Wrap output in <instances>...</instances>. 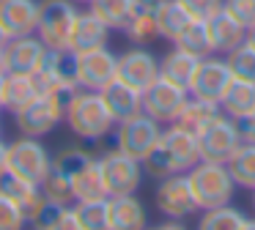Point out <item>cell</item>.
<instances>
[{
    "label": "cell",
    "mask_w": 255,
    "mask_h": 230,
    "mask_svg": "<svg viewBox=\"0 0 255 230\" xmlns=\"http://www.w3.org/2000/svg\"><path fill=\"white\" fill-rule=\"evenodd\" d=\"M198 162H200L198 134L178 123H167V129H162L159 142L143 159V170L151 178H165V175L173 173H189Z\"/></svg>",
    "instance_id": "1"
},
{
    "label": "cell",
    "mask_w": 255,
    "mask_h": 230,
    "mask_svg": "<svg viewBox=\"0 0 255 230\" xmlns=\"http://www.w3.org/2000/svg\"><path fill=\"white\" fill-rule=\"evenodd\" d=\"M69 129L83 140H102L116 129V118L110 115L99 91H74L66 99V118Z\"/></svg>",
    "instance_id": "2"
},
{
    "label": "cell",
    "mask_w": 255,
    "mask_h": 230,
    "mask_svg": "<svg viewBox=\"0 0 255 230\" xmlns=\"http://www.w3.org/2000/svg\"><path fill=\"white\" fill-rule=\"evenodd\" d=\"M187 175H189L192 195H195V200H198L200 211L225 206V203H231L233 195H236V181H233L228 164L203 162V159H200Z\"/></svg>",
    "instance_id": "3"
},
{
    "label": "cell",
    "mask_w": 255,
    "mask_h": 230,
    "mask_svg": "<svg viewBox=\"0 0 255 230\" xmlns=\"http://www.w3.org/2000/svg\"><path fill=\"white\" fill-rule=\"evenodd\" d=\"M30 77H33L39 93H55V96L69 99L74 91H80L77 77H74V52H69V49L47 47L39 69Z\"/></svg>",
    "instance_id": "4"
},
{
    "label": "cell",
    "mask_w": 255,
    "mask_h": 230,
    "mask_svg": "<svg viewBox=\"0 0 255 230\" xmlns=\"http://www.w3.org/2000/svg\"><path fill=\"white\" fill-rule=\"evenodd\" d=\"M242 123L231 115L220 113L209 126L198 131V148H200V159L203 162H217V164H228L231 156L236 153V148L242 145Z\"/></svg>",
    "instance_id": "5"
},
{
    "label": "cell",
    "mask_w": 255,
    "mask_h": 230,
    "mask_svg": "<svg viewBox=\"0 0 255 230\" xmlns=\"http://www.w3.org/2000/svg\"><path fill=\"white\" fill-rule=\"evenodd\" d=\"M8 173H14L17 178L28 181V184L39 186L47 178V173L52 170V156L44 145L39 142V137L22 134L19 140H14L8 145Z\"/></svg>",
    "instance_id": "6"
},
{
    "label": "cell",
    "mask_w": 255,
    "mask_h": 230,
    "mask_svg": "<svg viewBox=\"0 0 255 230\" xmlns=\"http://www.w3.org/2000/svg\"><path fill=\"white\" fill-rule=\"evenodd\" d=\"M17 118L19 134L28 137H44L66 118V99L55 96V93H39L22 113L14 115Z\"/></svg>",
    "instance_id": "7"
},
{
    "label": "cell",
    "mask_w": 255,
    "mask_h": 230,
    "mask_svg": "<svg viewBox=\"0 0 255 230\" xmlns=\"http://www.w3.org/2000/svg\"><path fill=\"white\" fill-rule=\"evenodd\" d=\"M99 167L105 175V186L107 195H132L140 189L143 184V162L129 153H124L121 148H113V151L102 153L99 156Z\"/></svg>",
    "instance_id": "8"
},
{
    "label": "cell",
    "mask_w": 255,
    "mask_h": 230,
    "mask_svg": "<svg viewBox=\"0 0 255 230\" xmlns=\"http://www.w3.org/2000/svg\"><path fill=\"white\" fill-rule=\"evenodd\" d=\"M77 14L80 11L74 5V0H44L36 36L52 49H69V36H72Z\"/></svg>",
    "instance_id": "9"
},
{
    "label": "cell",
    "mask_w": 255,
    "mask_h": 230,
    "mask_svg": "<svg viewBox=\"0 0 255 230\" xmlns=\"http://www.w3.org/2000/svg\"><path fill=\"white\" fill-rule=\"evenodd\" d=\"M187 99H189L187 88L176 85V82L165 80V77H156L143 91V113L151 115L154 120H159L162 126L176 123Z\"/></svg>",
    "instance_id": "10"
},
{
    "label": "cell",
    "mask_w": 255,
    "mask_h": 230,
    "mask_svg": "<svg viewBox=\"0 0 255 230\" xmlns=\"http://www.w3.org/2000/svg\"><path fill=\"white\" fill-rule=\"evenodd\" d=\"M162 129L165 126L145 113L134 115V118H127L121 123H116V148H121L124 153H129V156L143 162L151 153V148L159 142Z\"/></svg>",
    "instance_id": "11"
},
{
    "label": "cell",
    "mask_w": 255,
    "mask_h": 230,
    "mask_svg": "<svg viewBox=\"0 0 255 230\" xmlns=\"http://www.w3.org/2000/svg\"><path fill=\"white\" fill-rule=\"evenodd\" d=\"M154 200H156V208H159L162 217H170V219H187L200 211L187 173H173V175L159 178Z\"/></svg>",
    "instance_id": "12"
},
{
    "label": "cell",
    "mask_w": 255,
    "mask_h": 230,
    "mask_svg": "<svg viewBox=\"0 0 255 230\" xmlns=\"http://www.w3.org/2000/svg\"><path fill=\"white\" fill-rule=\"evenodd\" d=\"M74 77H77V85L85 91H102L107 82L118 77V55L107 47L74 55Z\"/></svg>",
    "instance_id": "13"
},
{
    "label": "cell",
    "mask_w": 255,
    "mask_h": 230,
    "mask_svg": "<svg viewBox=\"0 0 255 230\" xmlns=\"http://www.w3.org/2000/svg\"><path fill=\"white\" fill-rule=\"evenodd\" d=\"M233 82V71L228 66L225 55H209V58H200L198 69H195V77L189 82V96H200L209 99V102H217L225 96V91Z\"/></svg>",
    "instance_id": "14"
},
{
    "label": "cell",
    "mask_w": 255,
    "mask_h": 230,
    "mask_svg": "<svg viewBox=\"0 0 255 230\" xmlns=\"http://www.w3.org/2000/svg\"><path fill=\"white\" fill-rule=\"evenodd\" d=\"M47 52V44L39 36H14L3 44V60L6 74H33L39 69L41 58Z\"/></svg>",
    "instance_id": "15"
},
{
    "label": "cell",
    "mask_w": 255,
    "mask_h": 230,
    "mask_svg": "<svg viewBox=\"0 0 255 230\" xmlns=\"http://www.w3.org/2000/svg\"><path fill=\"white\" fill-rule=\"evenodd\" d=\"M156 77H159V60L148 49L132 47L118 55V80H124L127 85L145 91Z\"/></svg>",
    "instance_id": "16"
},
{
    "label": "cell",
    "mask_w": 255,
    "mask_h": 230,
    "mask_svg": "<svg viewBox=\"0 0 255 230\" xmlns=\"http://www.w3.org/2000/svg\"><path fill=\"white\" fill-rule=\"evenodd\" d=\"M39 0H0V25L8 33V38L33 36L39 27Z\"/></svg>",
    "instance_id": "17"
},
{
    "label": "cell",
    "mask_w": 255,
    "mask_h": 230,
    "mask_svg": "<svg viewBox=\"0 0 255 230\" xmlns=\"http://www.w3.org/2000/svg\"><path fill=\"white\" fill-rule=\"evenodd\" d=\"M107 36H110V27L94 14V11H80L77 19H74L72 36H69V52L80 55V52H91V49L107 47Z\"/></svg>",
    "instance_id": "18"
},
{
    "label": "cell",
    "mask_w": 255,
    "mask_h": 230,
    "mask_svg": "<svg viewBox=\"0 0 255 230\" xmlns=\"http://www.w3.org/2000/svg\"><path fill=\"white\" fill-rule=\"evenodd\" d=\"M99 93H102V99H105L110 115L116 118V123H121V120L134 118V115L143 113V91L127 85V82L118 80V77L113 82H107Z\"/></svg>",
    "instance_id": "19"
},
{
    "label": "cell",
    "mask_w": 255,
    "mask_h": 230,
    "mask_svg": "<svg viewBox=\"0 0 255 230\" xmlns=\"http://www.w3.org/2000/svg\"><path fill=\"white\" fill-rule=\"evenodd\" d=\"M209 25V36H211V47H214L217 55H228L231 49H236L239 44L247 38V27L231 14V11L220 8L214 16L206 19Z\"/></svg>",
    "instance_id": "20"
},
{
    "label": "cell",
    "mask_w": 255,
    "mask_h": 230,
    "mask_svg": "<svg viewBox=\"0 0 255 230\" xmlns=\"http://www.w3.org/2000/svg\"><path fill=\"white\" fill-rule=\"evenodd\" d=\"M110 203V230H140L148 225V214L137 195H113Z\"/></svg>",
    "instance_id": "21"
},
{
    "label": "cell",
    "mask_w": 255,
    "mask_h": 230,
    "mask_svg": "<svg viewBox=\"0 0 255 230\" xmlns=\"http://www.w3.org/2000/svg\"><path fill=\"white\" fill-rule=\"evenodd\" d=\"M69 178H72L74 203L110 197V195H107V186H105V175H102V167H99V159L91 156V162H85L83 167H80L77 173H72Z\"/></svg>",
    "instance_id": "22"
},
{
    "label": "cell",
    "mask_w": 255,
    "mask_h": 230,
    "mask_svg": "<svg viewBox=\"0 0 255 230\" xmlns=\"http://www.w3.org/2000/svg\"><path fill=\"white\" fill-rule=\"evenodd\" d=\"M198 63H200L198 55L187 52V49H181V47H173L170 52L159 60V77H165V80H170V82H176V85H181L189 91V82H192V77H195Z\"/></svg>",
    "instance_id": "23"
},
{
    "label": "cell",
    "mask_w": 255,
    "mask_h": 230,
    "mask_svg": "<svg viewBox=\"0 0 255 230\" xmlns=\"http://www.w3.org/2000/svg\"><path fill=\"white\" fill-rule=\"evenodd\" d=\"M39 96L36 82L30 74H6L3 77V110L11 115L22 113L33 99Z\"/></svg>",
    "instance_id": "24"
},
{
    "label": "cell",
    "mask_w": 255,
    "mask_h": 230,
    "mask_svg": "<svg viewBox=\"0 0 255 230\" xmlns=\"http://www.w3.org/2000/svg\"><path fill=\"white\" fill-rule=\"evenodd\" d=\"M220 110L225 115L236 120H244L255 110V82L250 80H236L233 77L231 88L225 91V96L220 99Z\"/></svg>",
    "instance_id": "25"
},
{
    "label": "cell",
    "mask_w": 255,
    "mask_h": 230,
    "mask_svg": "<svg viewBox=\"0 0 255 230\" xmlns=\"http://www.w3.org/2000/svg\"><path fill=\"white\" fill-rule=\"evenodd\" d=\"M154 16H156V27H159V38H167V41H176V38L187 30L189 22H192L189 11L184 8L178 0H165V3L154 11Z\"/></svg>",
    "instance_id": "26"
},
{
    "label": "cell",
    "mask_w": 255,
    "mask_h": 230,
    "mask_svg": "<svg viewBox=\"0 0 255 230\" xmlns=\"http://www.w3.org/2000/svg\"><path fill=\"white\" fill-rule=\"evenodd\" d=\"M220 113H222V110H220V104H217V102H209V99H200V96H189L176 123L198 134V131L203 129V126H209Z\"/></svg>",
    "instance_id": "27"
},
{
    "label": "cell",
    "mask_w": 255,
    "mask_h": 230,
    "mask_svg": "<svg viewBox=\"0 0 255 230\" xmlns=\"http://www.w3.org/2000/svg\"><path fill=\"white\" fill-rule=\"evenodd\" d=\"M88 8L105 22L110 30H124L132 14L137 11L134 0H91Z\"/></svg>",
    "instance_id": "28"
},
{
    "label": "cell",
    "mask_w": 255,
    "mask_h": 230,
    "mask_svg": "<svg viewBox=\"0 0 255 230\" xmlns=\"http://www.w3.org/2000/svg\"><path fill=\"white\" fill-rule=\"evenodd\" d=\"M228 170H231L236 186L253 192L255 189V142L253 140H242V145L236 148V153L228 162Z\"/></svg>",
    "instance_id": "29"
},
{
    "label": "cell",
    "mask_w": 255,
    "mask_h": 230,
    "mask_svg": "<svg viewBox=\"0 0 255 230\" xmlns=\"http://www.w3.org/2000/svg\"><path fill=\"white\" fill-rule=\"evenodd\" d=\"M173 44H176V47H181V49H187V52H192V55H198V58H209V55H214V47H211V36H209V25H206V19H192L187 25V30H184Z\"/></svg>",
    "instance_id": "30"
},
{
    "label": "cell",
    "mask_w": 255,
    "mask_h": 230,
    "mask_svg": "<svg viewBox=\"0 0 255 230\" xmlns=\"http://www.w3.org/2000/svg\"><path fill=\"white\" fill-rule=\"evenodd\" d=\"M200 228L203 230H247V217L239 208H233L231 203H225V206L203 211Z\"/></svg>",
    "instance_id": "31"
},
{
    "label": "cell",
    "mask_w": 255,
    "mask_h": 230,
    "mask_svg": "<svg viewBox=\"0 0 255 230\" xmlns=\"http://www.w3.org/2000/svg\"><path fill=\"white\" fill-rule=\"evenodd\" d=\"M74 211H77L80 230H110V203H107V197L80 200L74 206Z\"/></svg>",
    "instance_id": "32"
},
{
    "label": "cell",
    "mask_w": 255,
    "mask_h": 230,
    "mask_svg": "<svg viewBox=\"0 0 255 230\" xmlns=\"http://www.w3.org/2000/svg\"><path fill=\"white\" fill-rule=\"evenodd\" d=\"M124 33H127V38L129 41H134V44H151V41H156L159 38V27H156V16H154V11H134L132 14V19L127 22V27H124Z\"/></svg>",
    "instance_id": "33"
},
{
    "label": "cell",
    "mask_w": 255,
    "mask_h": 230,
    "mask_svg": "<svg viewBox=\"0 0 255 230\" xmlns=\"http://www.w3.org/2000/svg\"><path fill=\"white\" fill-rule=\"evenodd\" d=\"M41 192H44V197L50 203H55V206H72L74 203V192H72V178H69L66 173H61L58 167H52L50 173H47V178L41 181Z\"/></svg>",
    "instance_id": "34"
},
{
    "label": "cell",
    "mask_w": 255,
    "mask_h": 230,
    "mask_svg": "<svg viewBox=\"0 0 255 230\" xmlns=\"http://www.w3.org/2000/svg\"><path fill=\"white\" fill-rule=\"evenodd\" d=\"M225 60H228V66H231V71H233L236 80L255 82V47L247 41V38H244L236 49H231V52L225 55Z\"/></svg>",
    "instance_id": "35"
},
{
    "label": "cell",
    "mask_w": 255,
    "mask_h": 230,
    "mask_svg": "<svg viewBox=\"0 0 255 230\" xmlns=\"http://www.w3.org/2000/svg\"><path fill=\"white\" fill-rule=\"evenodd\" d=\"M25 225H28V219H25L19 203H14L8 195L0 192V230H19Z\"/></svg>",
    "instance_id": "36"
},
{
    "label": "cell",
    "mask_w": 255,
    "mask_h": 230,
    "mask_svg": "<svg viewBox=\"0 0 255 230\" xmlns=\"http://www.w3.org/2000/svg\"><path fill=\"white\" fill-rule=\"evenodd\" d=\"M85 162H91V156L83 151V148H63V151L52 159V167H58L61 173L72 175V173H77Z\"/></svg>",
    "instance_id": "37"
},
{
    "label": "cell",
    "mask_w": 255,
    "mask_h": 230,
    "mask_svg": "<svg viewBox=\"0 0 255 230\" xmlns=\"http://www.w3.org/2000/svg\"><path fill=\"white\" fill-rule=\"evenodd\" d=\"M178 3L189 11L192 19H209L225 5V0H178Z\"/></svg>",
    "instance_id": "38"
},
{
    "label": "cell",
    "mask_w": 255,
    "mask_h": 230,
    "mask_svg": "<svg viewBox=\"0 0 255 230\" xmlns=\"http://www.w3.org/2000/svg\"><path fill=\"white\" fill-rule=\"evenodd\" d=\"M225 11H231L244 27H253L255 25V0H225L222 5Z\"/></svg>",
    "instance_id": "39"
},
{
    "label": "cell",
    "mask_w": 255,
    "mask_h": 230,
    "mask_svg": "<svg viewBox=\"0 0 255 230\" xmlns=\"http://www.w3.org/2000/svg\"><path fill=\"white\" fill-rule=\"evenodd\" d=\"M239 123H242V137H244V140H253L255 142V110L244 120H239Z\"/></svg>",
    "instance_id": "40"
},
{
    "label": "cell",
    "mask_w": 255,
    "mask_h": 230,
    "mask_svg": "<svg viewBox=\"0 0 255 230\" xmlns=\"http://www.w3.org/2000/svg\"><path fill=\"white\" fill-rule=\"evenodd\" d=\"M162 3H165V0H134V5H137L140 11H156Z\"/></svg>",
    "instance_id": "41"
},
{
    "label": "cell",
    "mask_w": 255,
    "mask_h": 230,
    "mask_svg": "<svg viewBox=\"0 0 255 230\" xmlns=\"http://www.w3.org/2000/svg\"><path fill=\"white\" fill-rule=\"evenodd\" d=\"M6 164H8V145L0 140V175L6 173Z\"/></svg>",
    "instance_id": "42"
},
{
    "label": "cell",
    "mask_w": 255,
    "mask_h": 230,
    "mask_svg": "<svg viewBox=\"0 0 255 230\" xmlns=\"http://www.w3.org/2000/svg\"><path fill=\"white\" fill-rule=\"evenodd\" d=\"M247 41L255 47V25H253V27H247Z\"/></svg>",
    "instance_id": "43"
},
{
    "label": "cell",
    "mask_w": 255,
    "mask_h": 230,
    "mask_svg": "<svg viewBox=\"0 0 255 230\" xmlns=\"http://www.w3.org/2000/svg\"><path fill=\"white\" fill-rule=\"evenodd\" d=\"M6 41H8V33L3 30V25H0V49H3V44H6Z\"/></svg>",
    "instance_id": "44"
},
{
    "label": "cell",
    "mask_w": 255,
    "mask_h": 230,
    "mask_svg": "<svg viewBox=\"0 0 255 230\" xmlns=\"http://www.w3.org/2000/svg\"><path fill=\"white\" fill-rule=\"evenodd\" d=\"M6 74V60H3V49H0V77Z\"/></svg>",
    "instance_id": "45"
},
{
    "label": "cell",
    "mask_w": 255,
    "mask_h": 230,
    "mask_svg": "<svg viewBox=\"0 0 255 230\" xmlns=\"http://www.w3.org/2000/svg\"><path fill=\"white\" fill-rule=\"evenodd\" d=\"M6 77V74H3ZM3 77H0V110H3Z\"/></svg>",
    "instance_id": "46"
},
{
    "label": "cell",
    "mask_w": 255,
    "mask_h": 230,
    "mask_svg": "<svg viewBox=\"0 0 255 230\" xmlns=\"http://www.w3.org/2000/svg\"><path fill=\"white\" fill-rule=\"evenodd\" d=\"M250 200H253V211H255V189H253V197H250Z\"/></svg>",
    "instance_id": "47"
},
{
    "label": "cell",
    "mask_w": 255,
    "mask_h": 230,
    "mask_svg": "<svg viewBox=\"0 0 255 230\" xmlns=\"http://www.w3.org/2000/svg\"><path fill=\"white\" fill-rule=\"evenodd\" d=\"M74 3H91V0H74Z\"/></svg>",
    "instance_id": "48"
},
{
    "label": "cell",
    "mask_w": 255,
    "mask_h": 230,
    "mask_svg": "<svg viewBox=\"0 0 255 230\" xmlns=\"http://www.w3.org/2000/svg\"><path fill=\"white\" fill-rule=\"evenodd\" d=\"M0 131H3V120H0Z\"/></svg>",
    "instance_id": "49"
}]
</instances>
